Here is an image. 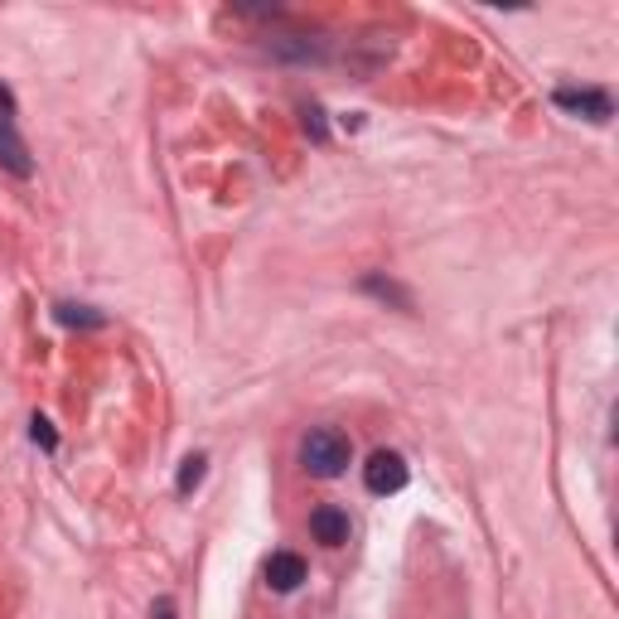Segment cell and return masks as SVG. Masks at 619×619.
I'll list each match as a JSON object with an SVG mask.
<instances>
[{"label": "cell", "instance_id": "1", "mask_svg": "<svg viewBox=\"0 0 619 619\" xmlns=\"http://www.w3.org/2000/svg\"><path fill=\"white\" fill-rule=\"evenodd\" d=\"M349 435H339L330 427H320V431H310L306 441H300V465L310 469L314 479H334V475H344L349 469Z\"/></svg>", "mask_w": 619, "mask_h": 619}, {"label": "cell", "instance_id": "2", "mask_svg": "<svg viewBox=\"0 0 619 619\" xmlns=\"http://www.w3.org/2000/svg\"><path fill=\"white\" fill-rule=\"evenodd\" d=\"M552 102L562 107V112H572V117L596 121V126H605V121L615 117V102H610V92L605 88H556Z\"/></svg>", "mask_w": 619, "mask_h": 619}, {"label": "cell", "instance_id": "3", "mask_svg": "<svg viewBox=\"0 0 619 619\" xmlns=\"http://www.w3.org/2000/svg\"><path fill=\"white\" fill-rule=\"evenodd\" d=\"M407 460L397 451H373L368 465H363V484H368V494H402L407 489Z\"/></svg>", "mask_w": 619, "mask_h": 619}, {"label": "cell", "instance_id": "4", "mask_svg": "<svg viewBox=\"0 0 619 619\" xmlns=\"http://www.w3.org/2000/svg\"><path fill=\"white\" fill-rule=\"evenodd\" d=\"M300 581H306V562H300L296 552H272V562H266V586H272L276 596H290Z\"/></svg>", "mask_w": 619, "mask_h": 619}, {"label": "cell", "instance_id": "5", "mask_svg": "<svg viewBox=\"0 0 619 619\" xmlns=\"http://www.w3.org/2000/svg\"><path fill=\"white\" fill-rule=\"evenodd\" d=\"M310 532H314V542H324V548H344L349 542V513L344 508H314L310 513Z\"/></svg>", "mask_w": 619, "mask_h": 619}, {"label": "cell", "instance_id": "6", "mask_svg": "<svg viewBox=\"0 0 619 619\" xmlns=\"http://www.w3.org/2000/svg\"><path fill=\"white\" fill-rule=\"evenodd\" d=\"M0 165L10 169V175H20V179H30V151H24V141L15 136V121L10 117H0Z\"/></svg>", "mask_w": 619, "mask_h": 619}, {"label": "cell", "instance_id": "7", "mask_svg": "<svg viewBox=\"0 0 619 619\" xmlns=\"http://www.w3.org/2000/svg\"><path fill=\"white\" fill-rule=\"evenodd\" d=\"M54 320L68 324V330H102L107 314H97V310H88V306H58Z\"/></svg>", "mask_w": 619, "mask_h": 619}, {"label": "cell", "instance_id": "8", "mask_svg": "<svg viewBox=\"0 0 619 619\" xmlns=\"http://www.w3.org/2000/svg\"><path fill=\"white\" fill-rule=\"evenodd\" d=\"M203 475H209V455H189L185 465H179V479H175V489L179 494H194L203 484Z\"/></svg>", "mask_w": 619, "mask_h": 619}, {"label": "cell", "instance_id": "9", "mask_svg": "<svg viewBox=\"0 0 619 619\" xmlns=\"http://www.w3.org/2000/svg\"><path fill=\"white\" fill-rule=\"evenodd\" d=\"M363 290H373V296L397 300L402 310H411V296H407V290H402V286H393V281H383V276H368V281H363Z\"/></svg>", "mask_w": 619, "mask_h": 619}, {"label": "cell", "instance_id": "10", "mask_svg": "<svg viewBox=\"0 0 619 619\" xmlns=\"http://www.w3.org/2000/svg\"><path fill=\"white\" fill-rule=\"evenodd\" d=\"M30 435H34V445H44V451H58V435H54V427H48L44 417L30 421Z\"/></svg>", "mask_w": 619, "mask_h": 619}, {"label": "cell", "instance_id": "11", "mask_svg": "<svg viewBox=\"0 0 619 619\" xmlns=\"http://www.w3.org/2000/svg\"><path fill=\"white\" fill-rule=\"evenodd\" d=\"M306 131L314 141H324V117H320V107H306Z\"/></svg>", "mask_w": 619, "mask_h": 619}, {"label": "cell", "instance_id": "12", "mask_svg": "<svg viewBox=\"0 0 619 619\" xmlns=\"http://www.w3.org/2000/svg\"><path fill=\"white\" fill-rule=\"evenodd\" d=\"M151 619H179V615H175V600H169V596H161V600L151 605Z\"/></svg>", "mask_w": 619, "mask_h": 619}]
</instances>
